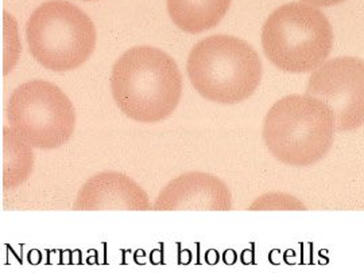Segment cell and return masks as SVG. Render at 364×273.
I'll use <instances>...</instances> for the list:
<instances>
[{"label":"cell","instance_id":"6da1fadb","mask_svg":"<svg viewBox=\"0 0 364 273\" xmlns=\"http://www.w3.org/2000/svg\"><path fill=\"white\" fill-rule=\"evenodd\" d=\"M109 82L120 111L139 123L165 120L181 99L178 66L169 54L151 46L124 52L112 67Z\"/></svg>","mask_w":364,"mask_h":273},{"label":"cell","instance_id":"7a4b0ae2","mask_svg":"<svg viewBox=\"0 0 364 273\" xmlns=\"http://www.w3.org/2000/svg\"><path fill=\"white\" fill-rule=\"evenodd\" d=\"M263 140L281 163L308 167L321 162L333 145L335 115L309 94H291L270 108L263 121Z\"/></svg>","mask_w":364,"mask_h":273},{"label":"cell","instance_id":"3957f363","mask_svg":"<svg viewBox=\"0 0 364 273\" xmlns=\"http://www.w3.org/2000/svg\"><path fill=\"white\" fill-rule=\"evenodd\" d=\"M188 76L196 91L218 104L247 100L259 87L262 61L246 40L218 34L196 43L188 57Z\"/></svg>","mask_w":364,"mask_h":273},{"label":"cell","instance_id":"277c9868","mask_svg":"<svg viewBox=\"0 0 364 273\" xmlns=\"http://www.w3.org/2000/svg\"><path fill=\"white\" fill-rule=\"evenodd\" d=\"M260 39L274 66L287 73H308L326 62L333 48V30L318 7L291 1L267 18Z\"/></svg>","mask_w":364,"mask_h":273},{"label":"cell","instance_id":"5b68a950","mask_svg":"<svg viewBox=\"0 0 364 273\" xmlns=\"http://www.w3.org/2000/svg\"><path fill=\"white\" fill-rule=\"evenodd\" d=\"M28 49L36 61L53 72L84 65L96 46L91 18L65 0H49L30 16L26 26Z\"/></svg>","mask_w":364,"mask_h":273},{"label":"cell","instance_id":"8992f818","mask_svg":"<svg viewBox=\"0 0 364 273\" xmlns=\"http://www.w3.org/2000/svg\"><path fill=\"white\" fill-rule=\"evenodd\" d=\"M7 115L11 128L41 150L64 145L76 127V112L69 97L43 79L19 85L9 100Z\"/></svg>","mask_w":364,"mask_h":273},{"label":"cell","instance_id":"52a82bcc","mask_svg":"<svg viewBox=\"0 0 364 273\" xmlns=\"http://www.w3.org/2000/svg\"><path fill=\"white\" fill-rule=\"evenodd\" d=\"M306 94L331 108L336 132H351L364 124V61L338 57L313 70Z\"/></svg>","mask_w":364,"mask_h":273},{"label":"cell","instance_id":"ba28073f","mask_svg":"<svg viewBox=\"0 0 364 273\" xmlns=\"http://www.w3.org/2000/svg\"><path fill=\"white\" fill-rule=\"evenodd\" d=\"M232 208V194L228 186L207 172H186L170 181L156 196L153 210L177 211H228Z\"/></svg>","mask_w":364,"mask_h":273},{"label":"cell","instance_id":"9c48e42d","mask_svg":"<svg viewBox=\"0 0 364 273\" xmlns=\"http://www.w3.org/2000/svg\"><path fill=\"white\" fill-rule=\"evenodd\" d=\"M77 210H134L153 208L144 189L122 172H99L84 183L78 191Z\"/></svg>","mask_w":364,"mask_h":273},{"label":"cell","instance_id":"30bf717a","mask_svg":"<svg viewBox=\"0 0 364 273\" xmlns=\"http://www.w3.org/2000/svg\"><path fill=\"white\" fill-rule=\"evenodd\" d=\"M232 0H168L174 25L189 34H200L219 25Z\"/></svg>","mask_w":364,"mask_h":273},{"label":"cell","instance_id":"8fae6325","mask_svg":"<svg viewBox=\"0 0 364 273\" xmlns=\"http://www.w3.org/2000/svg\"><path fill=\"white\" fill-rule=\"evenodd\" d=\"M31 144L13 128L1 130V186L13 190L26 182L34 169Z\"/></svg>","mask_w":364,"mask_h":273},{"label":"cell","instance_id":"7c38bea8","mask_svg":"<svg viewBox=\"0 0 364 273\" xmlns=\"http://www.w3.org/2000/svg\"><path fill=\"white\" fill-rule=\"evenodd\" d=\"M248 210L251 211H277V210H287V211H302L306 210V206L299 198L294 195L287 193H267L260 195L251 205Z\"/></svg>","mask_w":364,"mask_h":273},{"label":"cell","instance_id":"4fadbf2b","mask_svg":"<svg viewBox=\"0 0 364 273\" xmlns=\"http://www.w3.org/2000/svg\"><path fill=\"white\" fill-rule=\"evenodd\" d=\"M3 42V72L4 74H7L15 66L21 55V45L16 35V25L13 18L7 13H4Z\"/></svg>","mask_w":364,"mask_h":273},{"label":"cell","instance_id":"5bb4252c","mask_svg":"<svg viewBox=\"0 0 364 273\" xmlns=\"http://www.w3.org/2000/svg\"><path fill=\"white\" fill-rule=\"evenodd\" d=\"M302 1H305L311 6H314V7H332V6L340 4L346 0H302Z\"/></svg>","mask_w":364,"mask_h":273},{"label":"cell","instance_id":"9a60e30c","mask_svg":"<svg viewBox=\"0 0 364 273\" xmlns=\"http://www.w3.org/2000/svg\"><path fill=\"white\" fill-rule=\"evenodd\" d=\"M84 1H95V0H84Z\"/></svg>","mask_w":364,"mask_h":273}]
</instances>
